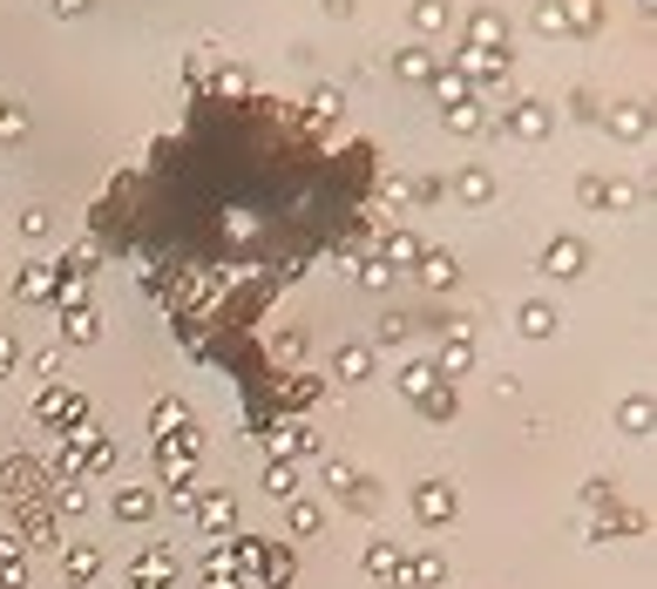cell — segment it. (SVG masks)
<instances>
[{
    "mask_svg": "<svg viewBox=\"0 0 657 589\" xmlns=\"http://www.w3.org/2000/svg\"><path fill=\"white\" fill-rule=\"evenodd\" d=\"M48 468L41 461H28V454H14V461H0V509H8L14 522H21V536L28 542H61L55 536V501H48Z\"/></svg>",
    "mask_w": 657,
    "mask_h": 589,
    "instance_id": "6da1fadb",
    "label": "cell"
},
{
    "mask_svg": "<svg viewBox=\"0 0 657 589\" xmlns=\"http://www.w3.org/2000/svg\"><path fill=\"white\" fill-rule=\"evenodd\" d=\"M454 509H461V501H454L448 481H421V488H414V516H421V529H448Z\"/></svg>",
    "mask_w": 657,
    "mask_h": 589,
    "instance_id": "7a4b0ae2",
    "label": "cell"
},
{
    "mask_svg": "<svg viewBox=\"0 0 657 589\" xmlns=\"http://www.w3.org/2000/svg\"><path fill=\"white\" fill-rule=\"evenodd\" d=\"M109 509H116V522H129V529H143V522L156 516V488H149V481H122V488L109 494Z\"/></svg>",
    "mask_w": 657,
    "mask_h": 589,
    "instance_id": "3957f363",
    "label": "cell"
},
{
    "mask_svg": "<svg viewBox=\"0 0 657 589\" xmlns=\"http://www.w3.org/2000/svg\"><path fill=\"white\" fill-rule=\"evenodd\" d=\"M96 576H102V549H96V542H68V549H61V582H68V589H89Z\"/></svg>",
    "mask_w": 657,
    "mask_h": 589,
    "instance_id": "277c9868",
    "label": "cell"
},
{
    "mask_svg": "<svg viewBox=\"0 0 657 589\" xmlns=\"http://www.w3.org/2000/svg\"><path fill=\"white\" fill-rule=\"evenodd\" d=\"M197 522H204V536H217V542L237 536V501H231L224 488H210V494L197 501Z\"/></svg>",
    "mask_w": 657,
    "mask_h": 589,
    "instance_id": "5b68a950",
    "label": "cell"
},
{
    "mask_svg": "<svg viewBox=\"0 0 657 589\" xmlns=\"http://www.w3.org/2000/svg\"><path fill=\"white\" fill-rule=\"evenodd\" d=\"M156 461H163V474H170V481H184L190 461H197V434H184V428L163 434V441H156Z\"/></svg>",
    "mask_w": 657,
    "mask_h": 589,
    "instance_id": "8992f818",
    "label": "cell"
},
{
    "mask_svg": "<svg viewBox=\"0 0 657 589\" xmlns=\"http://www.w3.org/2000/svg\"><path fill=\"white\" fill-rule=\"evenodd\" d=\"M441 576H448V562H441L434 549H421V556H400V576H393V582H400V589H434Z\"/></svg>",
    "mask_w": 657,
    "mask_h": 589,
    "instance_id": "52a82bcc",
    "label": "cell"
},
{
    "mask_svg": "<svg viewBox=\"0 0 657 589\" xmlns=\"http://www.w3.org/2000/svg\"><path fill=\"white\" fill-rule=\"evenodd\" d=\"M0 589H28V549H21V536H0Z\"/></svg>",
    "mask_w": 657,
    "mask_h": 589,
    "instance_id": "ba28073f",
    "label": "cell"
},
{
    "mask_svg": "<svg viewBox=\"0 0 657 589\" xmlns=\"http://www.w3.org/2000/svg\"><path fill=\"white\" fill-rule=\"evenodd\" d=\"M170 576H177V556H170V549H143V556H136V589H149V582L163 589Z\"/></svg>",
    "mask_w": 657,
    "mask_h": 589,
    "instance_id": "9c48e42d",
    "label": "cell"
},
{
    "mask_svg": "<svg viewBox=\"0 0 657 589\" xmlns=\"http://www.w3.org/2000/svg\"><path fill=\"white\" fill-rule=\"evenodd\" d=\"M360 569H366L373 582H393V576H400V549L373 536V542H366V556H360Z\"/></svg>",
    "mask_w": 657,
    "mask_h": 589,
    "instance_id": "30bf717a",
    "label": "cell"
},
{
    "mask_svg": "<svg viewBox=\"0 0 657 589\" xmlns=\"http://www.w3.org/2000/svg\"><path fill=\"white\" fill-rule=\"evenodd\" d=\"M340 501H346V509H360V516H373V509H380V481H366V474H353V488H346Z\"/></svg>",
    "mask_w": 657,
    "mask_h": 589,
    "instance_id": "8fae6325",
    "label": "cell"
},
{
    "mask_svg": "<svg viewBox=\"0 0 657 589\" xmlns=\"http://www.w3.org/2000/svg\"><path fill=\"white\" fill-rule=\"evenodd\" d=\"M325 529V509H318V501H298L292 494V536H318Z\"/></svg>",
    "mask_w": 657,
    "mask_h": 589,
    "instance_id": "7c38bea8",
    "label": "cell"
},
{
    "mask_svg": "<svg viewBox=\"0 0 657 589\" xmlns=\"http://www.w3.org/2000/svg\"><path fill=\"white\" fill-rule=\"evenodd\" d=\"M89 509V488L81 481H55V516H81Z\"/></svg>",
    "mask_w": 657,
    "mask_h": 589,
    "instance_id": "4fadbf2b",
    "label": "cell"
},
{
    "mask_svg": "<svg viewBox=\"0 0 657 589\" xmlns=\"http://www.w3.org/2000/svg\"><path fill=\"white\" fill-rule=\"evenodd\" d=\"M35 413H41V420H81V400H68V393H41Z\"/></svg>",
    "mask_w": 657,
    "mask_h": 589,
    "instance_id": "5bb4252c",
    "label": "cell"
},
{
    "mask_svg": "<svg viewBox=\"0 0 657 589\" xmlns=\"http://www.w3.org/2000/svg\"><path fill=\"white\" fill-rule=\"evenodd\" d=\"M265 494H278V501H292V494H298V474H292V461H272V468H265Z\"/></svg>",
    "mask_w": 657,
    "mask_h": 589,
    "instance_id": "9a60e30c",
    "label": "cell"
},
{
    "mask_svg": "<svg viewBox=\"0 0 657 589\" xmlns=\"http://www.w3.org/2000/svg\"><path fill=\"white\" fill-rule=\"evenodd\" d=\"M617 428L624 434H650V400H624L617 406Z\"/></svg>",
    "mask_w": 657,
    "mask_h": 589,
    "instance_id": "2e32d148",
    "label": "cell"
},
{
    "mask_svg": "<svg viewBox=\"0 0 657 589\" xmlns=\"http://www.w3.org/2000/svg\"><path fill=\"white\" fill-rule=\"evenodd\" d=\"M366 366H373L366 346H346V353H340V380H366Z\"/></svg>",
    "mask_w": 657,
    "mask_h": 589,
    "instance_id": "e0dca14e",
    "label": "cell"
},
{
    "mask_svg": "<svg viewBox=\"0 0 657 589\" xmlns=\"http://www.w3.org/2000/svg\"><path fill=\"white\" fill-rule=\"evenodd\" d=\"M421 406H428V420H454V393H448V386H428Z\"/></svg>",
    "mask_w": 657,
    "mask_h": 589,
    "instance_id": "ac0fdd59",
    "label": "cell"
},
{
    "mask_svg": "<svg viewBox=\"0 0 657 589\" xmlns=\"http://www.w3.org/2000/svg\"><path fill=\"white\" fill-rule=\"evenodd\" d=\"M400 386H406V400H421V393H428V386H434V366H414V373H406V380H400Z\"/></svg>",
    "mask_w": 657,
    "mask_h": 589,
    "instance_id": "d6986e66",
    "label": "cell"
}]
</instances>
